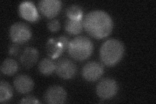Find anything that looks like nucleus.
<instances>
[{
    "mask_svg": "<svg viewBox=\"0 0 156 104\" xmlns=\"http://www.w3.org/2000/svg\"><path fill=\"white\" fill-rule=\"evenodd\" d=\"M83 23L87 33L96 39L107 37L113 27V22L109 14L100 10L88 13Z\"/></svg>",
    "mask_w": 156,
    "mask_h": 104,
    "instance_id": "1",
    "label": "nucleus"
},
{
    "mask_svg": "<svg viewBox=\"0 0 156 104\" xmlns=\"http://www.w3.org/2000/svg\"><path fill=\"white\" fill-rule=\"evenodd\" d=\"M20 103L23 104H32V103H38L39 102L37 100V99L33 96L28 95L26 97H24L22 100L20 102Z\"/></svg>",
    "mask_w": 156,
    "mask_h": 104,
    "instance_id": "20",
    "label": "nucleus"
},
{
    "mask_svg": "<svg viewBox=\"0 0 156 104\" xmlns=\"http://www.w3.org/2000/svg\"><path fill=\"white\" fill-rule=\"evenodd\" d=\"M66 15L70 20H81L83 11L77 5H72L66 10Z\"/></svg>",
    "mask_w": 156,
    "mask_h": 104,
    "instance_id": "18",
    "label": "nucleus"
},
{
    "mask_svg": "<svg viewBox=\"0 0 156 104\" xmlns=\"http://www.w3.org/2000/svg\"><path fill=\"white\" fill-rule=\"evenodd\" d=\"M19 51H20L19 46L18 45V44L15 43L14 44H12V45L10 46V48L9 49V55L14 56L17 55Z\"/></svg>",
    "mask_w": 156,
    "mask_h": 104,
    "instance_id": "22",
    "label": "nucleus"
},
{
    "mask_svg": "<svg viewBox=\"0 0 156 104\" xmlns=\"http://www.w3.org/2000/svg\"><path fill=\"white\" fill-rule=\"evenodd\" d=\"M38 56V52L37 49L33 47H28L23 51L20 61L26 68H30L37 62Z\"/></svg>",
    "mask_w": 156,
    "mask_h": 104,
    "instance_id": "11",
    "label": "nucleus"
},
{
    "mask_svg": "<svg viewBox=\"0 0 156 104\" xmlns=\"http://www.w3.org/2000/svg\"><path fill=\"white\" fill-rule=\"evenodd\" d=\"M38 70L44 75H51L55 70V64L50 59H43L39 63Z\"/></svg>",
    "mask_w": 156,
    "mask_h": 104,
    "instance_id": "15",
    "label": "nucleus"
},
{
    "mask_svg": "<svg viewBox=\"0 0 156 104\" xmlns=\"http://www.w3.org/2000/svg\"><path fill=\"white\" fill-rule=\"evenodd\" d=\"M118 92V85L116 81L111 78L101 80L96 87V94L100 98L108 100L114 97Z\"/></svg>",
    "mask_w": 156,
    "mask_h": 104,
    "instance_id": "5",
    "label": "nucleus"
},
{
    "mask_svg": "<svg viewBox=\"0 0 156 104\" xmlns=\"http://www.w3.org/2000/svg\"><path fill=\"white\" fill-rule=\"evenodd\" d=\"M55 72L64 80H70L75 76L77 72L76 64L68 59H61L55 64Z\"/></svg>",
    "mask_w": 156,
    "mask_h": 104,
    "instance_id": "6",
    "label": "nucleus"
},
{
    "mask_svg": "<svg viewBox=\"0 0 156 104\" xmlns=\"http://www.w3.org/2000/svg\"><path fill=\"white\" fill-rule=\"evenodd\" d=\"M47 52L48 55L53 58H56L60 54L64 52V49L57 41L49 42L47 44Z\"/></svg>",
    "mask_w": 156,
    "mask_h": 104,
    "instance_id": "17",
    "label": "nucleus"
},
{
    "mask_svg": "<svg viewBox=\"0 0 156 104\" xmlns=\"http://www.w3.org/2000/svg\"><path fill=\"white\" fill-rule=\"evenodd\" d=\"M67 94L64 88L54 85L49 87L44 94V101L50 104H58L65 103L66 100Z\"/></svg>",
    "mask_w": 156,
    "mask_h": 104,
    "instance_id": "8",
    "label": "nucleus"
},
{
    "mask_svg": "<svg viewBox=\"0 0 156 104\" xmlns=\"http://www.w3.org/2000/svg\"><path fill=\"white\" fill-rule=\"evenodd\" d=\"M104 74V67L96 61L87 63L82 69V75L87 81H96Z\"/></svg>",
    "mask_w": 156,
    "mask_h": 104,
    "instance_id": "7",
    "label": "nucleus"
},
{
    "mask_svg": "<svg viewBox=\"0 0 156 104\" xmlns=\"http://www.w3.org/2000/svg\"><path fill=\"white\" fill-rule=\"evenodd\" d=\"M11 40L16 44H23L31 38V29L27 24L23 22H16L12 24L9 30Z\"/></svg>",
    "mask_w": 156,
    "mask_h": 104,
    "instance_id": "4",
    "label": "nucleus"
},
{
    "mask_svg": "<svg viewBox=\"0 0 156 104\" xmlns=\"http://www.w3.org/2000/svg\"><path fill=\"white\" fill-rule=\"evenodd\" d=\"M83 23L81 20L68 19L65 23V29L70 34H78L82 31Z\"/></svg>",
    "mask_w": 156,
    "mask_h": 104,
    "instance_id": "14",
    "label": "nucleus"
},
{
    "mask_svg": "<svg viewBox=\"0 0 156 104\" xmlns=\"http://www.w3.org/2000/svg\"><path fill=\"white\" fill-rule=\"evenodd\" d=\"M12 88L9 83L1 81L0 83V102L3 103L11 99L12 96Z\"/></svg>",
    "mask_w": 156,
    "mask_h": 104,
    "instance_id": "16",
    "label": "nucleus"
},
{
    "mask_svg": "<svg viewBox=\"0 0 156 104\" xmlns=\"http://www.w3.org/2000/svg\"><path fill=\"white\" fill-rule=\"evenodd\" d=\"M19 13L23 19L29 22H35L38 18L37 10L32 2L22 3L19 7Z\"/></svg>",
    "mask_w": 156,
    "mask_h": 104,
    "instance_id": "12",
    "label": "nucleus"
},
{
    "mask_svg": "<svg viewBox=\"0 0 156 104\" xmlns=\"http://www.w3.org/2000/svg\"><path fill=\"white\" fill-rule=\"evenodd\" d=\"M93 44L89 38L79 36L70 41L68 49L70 56L76 61L87 59L93 52Z\"/></svg>",
    "mask_w": 156,
    "mask_h": 104,
    "instance_id": "3",
    "label": "nucleus"
},
{
    "mask_svg": "<svg viewBox=\"0 0 156 104\" xmlns=\"http://www.w3.org/2000/svg\"><path fill=\"white\" fill-rule=\"evenodd\" d=\"M48 27L50 31L53 33H56L59 31L61 28V23L57 20H53L48 24Z\"/></svg>",
    "mask_w": 156,
    "mask_h": 104,
    "instance_id": "19",
    "label": "nucleus"
},
{
    "mask_svg": "<svg viewBox=\"0 0 156 104\" xmlns=\"http://www.w3.org/2000/svg\"><path fill=\"white\" fill-rule=\"evenodd\" d=\"M14 87L17 92L20 94H27L33 88L34 82L32 79L26 75H19L14 80Z\"/></svg>",
    "mask_w": 156,
    "mask_h": 104,
    "instance_id": "10",
    "label": "nucleus"
},
{
    "mask_svg": "<svg viewBox=\"0 0 156 104\" xmlns=\"http://www.w3.org/2000/svg\"><path fill=\"white\" fill-rule=\"evenodd\" d=\"M18 70L17 62L12 59H6L1 65V72L7 76L14 75Z\"/></svg>",
    "mask_w": 156,
    "mask_h": 104,
    "instance_id": "13",
    "label": "nucleus"
},
{
    "mask_svg": "<svg viewBox=\"0 0 156 104\" xmlns=\"http://www.w3.org/2000/svg\"><path fill=\"white\" fill-rule=\"evenodd\" d=\"M38 9L44 16L53 18L57 16L61 9V2L58 0H41L39 2Z\"/></svg>",
    "mask_w": 156,
    "mask_h": 104,
    "instance_id": "9",
    "label": "nucleus"
},
{
    "mask_svg": "<svg viewBox=\"0 0 156 104\" xmlns=\"http://www.w3.org/2000/svg\"><path fill=\"white\" fill-rule=\"evenodd\" d=\"M100 52L102 63L106 66H113L119 63L123 57L124 46L120 41L111 38L102 44Z\"/></svg>",
    "mask_w": 156,
    "mask_h": 104,
    "instance_id": "2",
    "label": "nucleus"
},
{
    "mask_svg": "<svg viewBox=\"0 0 156 104\" xmlns=\"http://www.w3.org/2000/svg\"><path fill=\"white\" fill-rule=\"evenodd\" d=\"M57 41L61 44L63 49H64V50L68 48L70 43L69 38L66 36H60L57 39Z\"/></svg>",
    "mask_w": 156,
    "mask_h": 104,
    "instance_id": "21",
    "label": "nucleus"
}]
</instances>
